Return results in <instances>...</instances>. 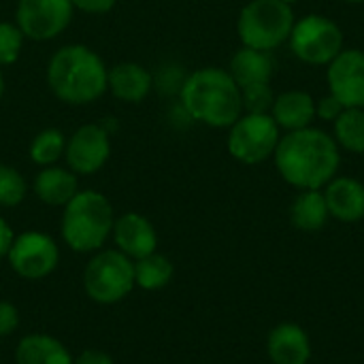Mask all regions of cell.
<instances>
[{"instance_id":"6da1fadb","label":"cell","mask_w":364,"mask_h":364,"mask_svg":"<svg viewBox=\"0 0 364 364\" xmlns=\"http://www.w3.org/2000/svg\"><path fill=\"white\" fill-rule=\"evenodd\" d=\"M273 162L279 177L299 192L322 190L337 177L341 154L333 134L309 126L282 134Z\"/></svg>"},{"instance_id":"7a4b0ae2","label":"cell","mask_w":364,"mask_h":364,"mask_svg":"<svg viewBox=\"0 0 364 364\" xmlns=\"http://www.w3.org/2000/svg\"><path fill=\"white\" fill-rule=\"evenodd\" d=\"M107 73L109 66L92 47L70 43L53 51L45 68V79L58 100L83 107L105 96Z\"/></svg>"},{"instance_id":"3957f363","label":"cell","mask_w":364,"mask_h":364,"mask_svg":"<svg viewBox=\"0 0 364 364\" xmlns=\"http://www.w3.org/2000/svg\"><path fill=\"white\" fill-rule=\"evenodd\" d=\"M183 111L209 128H230L243 115L241 87L220 66H205L188 75L179 90Z\"/></svg>"},{"instance_id":"277c9868","label":"cell","mask_w":364,"mask_h":364,"mask_svg":"<svg viewBox=\"0 0 364 364\" xmlns=\"http://www.w3.org/2000/svg\"><path fill=\"white\" fill-rule=\"evenodd\" d=\"M115 222L113 205L102 192L79 190L64 207L60 232L64 243L77 254H94L102 250L111 237Z\"/></svg>"},{"instance_id":"5b68a950","label":"cell","mask_w":364,"mask_h":364,"mask_svg":"<svg viewBox=\"0 0 364 364\" xmlns=\"http://www.w3.org/2000/svg\"><path fill=\"white\" fill-rule=\"evenodd\" d=\"M294 23L292 4L284 0H250L237 17V34L243 47L275 51L288 43Z\"/></svg>"},{"instance_id":"8992f818","label":"cell","mask_w":364,"mask_h":364,"mask_svg":"<svg viewBox=\"0 0 364 364\" xmlns=\"http://www.w3.org/2000/svg\"><path fill=\"white\" fill-rule=\"evenodd\" d=\"M134 286V260L119 250H98L85 264L83 290L98 305L124 301Z\"/></svg>"},{"instance_id":"52a82bcc","label":"cell","mask_w":364,"mask_h":364,"mask_svg":"<svg viewBox=\"0 0 364 364\" xmlns=\"http://www.w3.org/2000/svg\"><path fill=\"white\" fill-rule=\"evenodd\" d=\"M282 130L271 113H243L230 128L226 147L228 154L247 166H256L273 158Z\"/></svg>"},{"instance_id":"ba28073f","label":"cell","mask_w":364,"mask_h":364,"mask_svg":"<svg viewBox=\"0 0 364 364\" xmlns=\"http://www.w3.org/2000/svg\"><path fill=\"white\" fill-rule=\"evenodd\" d=\"M288 43L301 62L328 66L343 51V30L331 17L311 13L296 19Z\"/></svg>"},{"instance_id":"9c48e42d","label":"cell","mask_w":364,"mask_h":364,"mask_svg":"<svg viewBox=\"0 0 364 364\" xmlns=\"http://www.w3.org/2000/svg\"><path fill=\"white\" fill-rule=\"evenodd\" d=\"M75 6L70 0H17L15 23L30 41H53L73 21Z\"/></svg>"},{"instance_id":"30bf717a","label":"cell","mask_w":364,"mask_h":364,"mask_svg":"<svg viewBox=\"0 0 364 364\" xmlns=\"http://www.w3.org/2000/svg\"><path fill=\"white\" fill-rule=\"evenodd\" d=\"M6 260L21 279H45L51 275L60 262V250L58 243L38 230H26L21 235H15L13 245L6 254Z\"/></svg>"},{"instance_id":"8fae6325","label":"cell","mask_w":364,"mask_h":364,"mask_svg":"<svg viewBox=\"0 0 364 364\" xmlns=\"http://www.w3.org/2000/svg\"><path fill=\"white\" fill-rule=\"evenodd\" d=\"M111 158V139L100 124H83L68 139L64 149L66 166L79 175H96Z\"/></svg>"},{"instance_id":"7c38bea8","label":"cell","mask_w":364,"mask_h":364,"mask_svg":"<svg viewBox=\"0 0 364 364\" xmlns=\"http://www.w3.org/2000/svg\"><path fill=\"white\" fill-rule=\"evenodd\" d=\"M328 94L346 109H364V51L343 49L326 66Z\"/></svg>"},{"instance_id":"4fadbf2b","label":"cell","mask_w":364,"mask_h":364,"mask_svg":"<svg viewBox=\"0 0 364 364\" xmlns=\"http://www.w3.org/2000/svg\"><path fill=\"white\" fill-rule=\"evenodd\" d=\"M111 237H113L115 250L126 254L130 260L149 256L158 247V232L154 224L145 215L134 213V211H128L115 218Z\"/></svg>"},{"instance_id":"5bb4252c","label":"cell","mask_w":364,"mask_h":364,"mask_svg":"<svg viewBox=\"0 0 364 364\" xmlns=\"http://www.w3.org/2000/svg\"><path fill=\"white\" fill-rule=\"evenodd\" d=\"M324 198L331 218L343 224L364 220V183L356 177H335L324 188Z\"/></svg>"},{"instance_id":"9a60e30c","label":"cell","mask_w":364,"mask_h":364,"mask_svg":"<svg viewBox=\"0 0 364 364\" xmlns=\"http://www.w3.org/2000/svg\"><path fill=\"white\" fill-rule=\"evenodd\" d=\"M311 352L307 331L294 322L277 324L267 337V354L273 364H309Z\"/></svg>"},{"instance_id":"2e32d148","label":"cell","mask_w":364,"mask_h":364,"mask_svg":"<svg viewBox=\"0 0 364 364\" xmlns=\"http://www.w3.org/2000/svg\"><path fill=\"white\" fill-rule=\"evenodd\" d=\"M151 87L154 77L139 62H117L107 73V92H111L122 102H143L149 96Z\"/></svg>"},{"instance_id":"e0dca14e","label":"cell","mask_w":364,"mask_h":364,"mask_svg":"<svg viewBox=\"0 0 364 364\" xmlns=\"http://www.w3.org/2000/svg\"><path fill=\"white\" fill-rule=\"evenodd\" d=\"M271 117L286 132L309 128L316 119V98L305 90H286L275 96Z\"/></svg>"},{"instance_id":"ac0fdd59","label":"cell","mask_w":364,"mask_h":364,"mask_svg":"<svg viewBox=\"0 0 364 364\" xmlns=\"http://www.w3.org/2000/svg\"><path fill=\"white\" fill-rule=\"evenodd\" d=\"M226 70L230 73L235 83L241 90H245L252 85L271 83L273 73H275V62H273L271 51H258L252 47H241L230 58V64Z\"/></svg>"},{"instance_id":"d6986e66","label":"cell","mask_w":364,"mask_h":364,"mask_svg":"<svg viewBox=\"0 0 364 364\" xmlns=\"http://www.w3.org/2000/svg\"><path fill=\"white\" fill-rule=\"evenodd\" d=\"M34 194L41 203L49 207H64L77 192H79V179L77 175L66 166H43L34 177Z\"/></svg>"},{"instance_id":"ffe728a7","label":"cell","mask_w":364,"mask_h":364,"mask_svg":"<svg viewBox=\"0 0 364 364\" xmlns=\"http://www.w3.org/2000/svg\"><path fill=\"white\" fill-rule=\"evenodd\" d=\"M15 364H75V358L58 339L34 333L17 343Z\"/></svg>"},{"instance_id":"44dd1931","label":"cell","mask_w":364,"mask_h":364,"mask_svg":"<svg viewBox=\"0 0 364 364\" xmlns=\"http://www.w3.org/2000/svg\"><path fill=\"white\" fill-rule=\"evenodd\" d=\"M331 220L322 190H301L290 207V222L296 230L318 232Z\"/></svg>"},{"instance_id":"7402d4cb","label":"cell","mask_w":364,"mask_h":364,"mask_svg":"<svg viewBox=\"0 0 364 364\" xmlns=\"http://www.w3.org/2000/svg\"><path fill=\"white\" fill-rule=\"evenodd\" d=\"M173 275H175V267L164 254L154 252L149 256L134 260V282L143 290L149 292L162 290L171 284Z\"/></svg>"},{"instance_id":"603a6c76","label":"cell","mask_w":364,"mask_h":364,"mask_svg":"<svg viewBox=\"0 0 364 364\" xmlns=\"http://www.w3.org/2000/svg\"><path fill=\"white\" fill-rule=\"evenodd\" d=\"M333 139L350 154H364V109H343L333 122Z\"/></svg>"},{"instance_id":"cb8c5ba5","label":"cell","mask_w":364,"mask_h":364,"mask_svg":"<svg viewBox=\"0 0 364 364\" xmlns=\"http://www.w3.org/2000/svg\"><path fill=\"white\" fill-rule=\"evenodd\" d=\"M64 149H66V134L60 128H45L30 141L28 156L36 166L43 168L64 158Z\"/></svg>"},{"instance_id":"d4e9b609","label":"cell","mask_w":364,"mask_h":364,"mask_svg":"<svg viewBox=\"0 0 364 364\" xmlns=\"http://www.w3.org/2000/svg\"><path fill=\"white\" fill-rule=\"evenodd\" d=\"M28 194V183L23 175L9 164H0V207H17Z\"/></svg>"},{"instance_id":"484cf974","label":"cell","mask_w":364,"mask_h":364,"mask_svg":"<svg viewBox=\"0 0 364 364\" xmlns=\"http://www.w3.org/2000/svg\"><path fill=\"white\" fill-rule=\"evenodd\" d=\"M26 36L15 21H0V68L11 66L19 60Z\"/></svg>"},{"instance_id":"4316f807","label":"cell","mask_w":364,"mask_h":364,"mask_svg":"<svg viewBox=\"0 0 364 364\" xmlns=\"http://www.w3.org/2000/svg\"><path fill=\"white\" fill-rule=\"evenodd\" d=\"M241 98H243V113H271L275 94L271 83H262L241 90Z\"/></svg>"},{"instance_id":"83f0119b","label":"cell","mask_w":364,"mask_h":364,"mask_svg":"<svg viewBox=\"0 0 364 364\" xmlns=\"http://www.w3.org/2000/svg\"><path fill=\"white\" fill-rule=\"evenodd\" d=\"M343 105L333 96V94H326L324 98H320L316 102V117H320L322 122H335L341 113H343Z\"/></svg>"},{"instance_id":"f1b7e54d","label":"cell","mask_w":364,"mask_h":364,"mask_svg":"<svg viewBox=\"0 0 364 364\" xmlns=\"http://www.w3.org/2000/svg\"><path fill=\"white\" fill-rule=\"evenodd\" d=\"M19 326V311L13 303L0 301V337H9Z\"/></svg>"},{"instance_id":"f546056e","label":"cell","mask_w":364,"mask_h":364,"mask_svg":"<svg viewBox=\"0 0 364 364\" xmlns=\"http://www.w3.org/2000/svg\"><path fill=\"white\" fill-rule=\"evenodd\" d=\"M73 6L77 11H83V13H90V15H102V13H109L117 0H70Z\"/></svg>"},{"instance_id":"4dcf8cb0","label":"cell","mask_w":364,"mask_h":364,"mask_svg":"<svg viewBox=\"0 0 364 364\" xmlns=\"http://www.w3.org/2000/svg\"><path fill=\"white\" fill-rule=\"evenodd\" d=\"M75 364H113V358L102 350H85L75 358Z\"/></svg>"},{"instance_id":"1f68e13d","label":"cell","mask_w":364,"mask_h":364,"mask_svg":"<svg viewBox=\"0 0 364 364\" xmlns=\"http://www.w3.org/2000/svg\"><path fill=\"white\" fill-rule=\"evenodd\" d=\"M13 239H15L13 228L6 224V220L0 218V260L6 258V254H9L11 245H13Z\"/></svg>"},{"instance_id":"d6a6232c","label":"cell","mask_w":364,"mask_h":364,"mask_svg":"<svg viewBox=\"0 0 364 364\" xmlns=\"http://www.w3.org/2000/svg\"><path fill=\"white\" fill-rule=\"evenodd\" d=\"M4 87H6L4 85V75H2V68H0V98L4 96Z\"/></svg>"},{"instance_id":"836d02e7","label":"cell","mask_w":364,"mask_h":364,"mask_svg":"<svg viewBox=\"0 0 364 364\" xmlns=\"http://www.w3.org/2000/svg\"><path fill=\"white\" fill-rule=\"evenodd\" d=\"M343 2H350V4H363L364 0H343Z\"/></svg>"},{"instance_id":"e575fe53","label":"cell","mask_w":364,"mask_h":364,"mask_svg":"<svg viewBox=\"0 0 364 364\" xmlns=\"http://www.w3.org/2000/svg\"><path fill=\"white\" fill-rule=\"evenodd\" d=\"M284 2H288V4H294V2H299V0H284Z\"/></svg>"}]
</instances>
